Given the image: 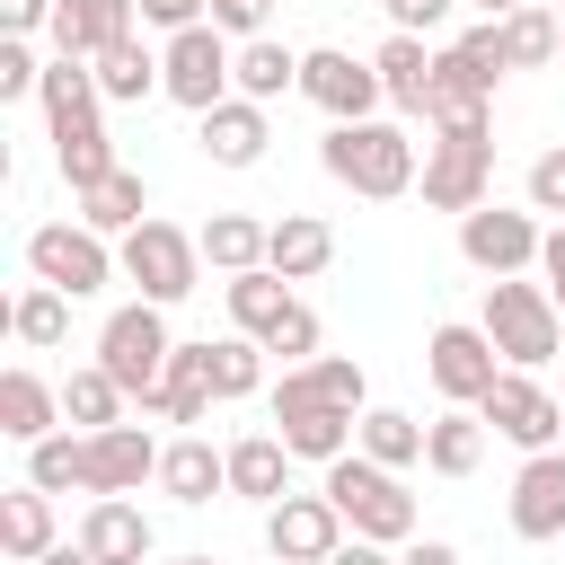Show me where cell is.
Listing matches in <instances>:
<instances>
[{"label":"cell","mask_w":565,"mask_h":565,"mask_svg":"<svg viewBox=\"0 0 565 565\" xmlns=\"http://www.w3.org/2000/svg\"><path fill=\"white\" fill-rule=\"evenodd\" d=\"M503 353V371H539V362H565V309L547 300V282H486V318H477Z\"/></svg>","instance_id":"6da1fadb"},{"label":"cell","mask_w":565,"mask_h":565,"mask_svg":"<svg viewBox=\"0 0 565 565\" xmlns=\"http://www.w3.org/2000/svg\"><path fill=\"white\" fill-rule=\"evenodd\" d=\"M318 494H327V503L344 512V530L371 539V547H406V539H415V494L397 486V468H380V459H362V450H344Z\"/></svg>","instance_id":"7a4b0ae2"},{"label":"cell","mask_w":565,"mask_h":565,"mask_svg":"<svg viewBox=\"0 0 565 565\" xmlns=\"http://www.w3.org/2000/svg\"><path fill=\"white\" fill-rule=\"evenodd\" d=\"M318 168L335 177V185H353V194H371V203H397L406 185H415V141L397 132V124H335L327 141H318Z\"/></svg>","instance_id":"3957f363"},{"label":"cell","mask_w":565,"mask_h":565,"mask_svg":"<svg viewBox=\"0 0 565 565\" xmlns=\"http://www.w3.org/2000/svg\"><path fill=\"white\" fill-rule=\"evenodd\" d=\"M168 353H177V335H168V318H159V300H124L106 327H97V371L124 388V397H159V380H168Z\"/></svg>","instance_id":"277c9868"},{"label":"cell","mask_w":565,"mask_h":565,"mask_svg":"<svg viewBox=\"0 0 565 565\" xmlns=\"http://www.w3.org/2000/svg\"><path fill=\"white\" fill-rule=\"evenodd\" d=\"M353 424H362V415H344L309 371H282V380H274V433H282V450H291V459L335 468V459L353 450Z\"/></svg>","instance_id":"5b68a950"},{"label":"cell","mask_w":565,"mask_h":565,"mask_svg":"<svg viewBox=\"0 0 565 565\" xmlns=\"http://www.w3.org/2000/svg\"><path fill=\"white\" fill-rule=\"evenodd\" d=\"M26 274L53 282V291H71V300H88V291H106L124 265H115V247H106L88 221H44V230H26Z\"/></svg>","instance_id":"8992f818"},{"label":"cell","mask_w":565,"mask_h":565,"mask_svg":"<svg viewBox=\"0 0 565 565\" xmlns=\"http://www.w3.org/2000/svg\"><path fill=\"white\" fill-rule=\"evenodd\" d=\"M115 265H124V282H141V300H185L194 282H203V238H185L177 221H141L124 247H115Z\"/></svg>","instance_id":"52a82bcc"},{"label":"cell","mask_w":565,"mask_h":565,"mask_svg":"<svg viewBox=\"0 0 565 565\" xmlns=\"http://www.w3.org/2000/svg\"><path fill=\"white\" fill-rule=\"evenodd\" d=\"M159 71H168V97H177V106H194V115H212L221 97H238V53H230V35H221L212 18H203V26H185V35H168Z\"/></svg>","instance_id":"ba28073f"},{"label":"cell","mask_w":565,"mask_h":565,"mask_svg":"<svg viewBox=\"0 0 565 565\" xmlns=\"http://www.w3.org/2000/svg\"><path fill=\"white\" fill-rule=\"evenodd\" d=\"M415 185H424L433 212H459V221H468V212L486 203V185H494V132H441V141L424 150V177H415Z\"/></svg>","instance_id":"9c48e42d"},{"label":"cell","mask_w":565,"mask_h":565,"mask_svg":"<svg viewBox=\"0 0 565 565\" xmlns=\"http://www.w3.org/2000/svg\"><path fill=\"white\" fill-rule=\"evenodd\" d=\"M424 371H433V388L450 397V406H486V388L503 380V353H494V335L486 327H433V344H424Z\"/></svg>","instance_id":"30bf717a"},{"label":"cell","mask_w":565,"mask_h":565,"mask_svg":"<svg viewBox=\"0 0 565 565\" xmlns=\"http://www.w3.org/2000/svg\"><path fill=\"white\" fill-rule=\"evenodd\" d=\"M477 415H486L512 450H530V459H539V450H556V433H565V397H556V388H539L530 371H503V380L486 388V406H477Z\"/></svg>","instance_id":"8fae6325"},{"label":"cell","mask_w":565,"mask_h":565,"mask_svg":"<svg viewBox=\"0 0 565 565\" xmlns=\"http://www.w3.org/2000/svg\"><path fill=\"white\" fill-rule=\"evenodd\" d=\"M539 247H547V230L530 221V212H503V203H477L468 221H459V256L477 265V274H521V265H539Z\"/></svg>","instance_id":"7c38bea8"},{"label":"cell","mask_w":565,"mask_h":565,"mask_svg":"<svg viewBox=\"0 0 565 565\" xmlns=\"http://www.w3.org/2000/svg\"><path fill=\"white\" fill-rule=\"evenodd\" d=\"M300 97H309V106H327L335 124H371V106H380L388 88H380V71H371V62H353V53L318 44V53H300Z\"/></svg>","instance_id":"4fadbf2b"},{"label":"cell","mask_w":565,"mask_h":565,"mask_svg":"<svg viewBox=\"0 0 565 565\" xmlns=\"http://www.w3.org/2000/svg\"><path fill=\"white\" fill-rule=\"evenodd\" d=\"M265 547H274V565H327L344 547V512L327 494H282L265 512Z\"/></svg>","instance_id":"5bb4252c"},{"label":"cell","mask_w":565,"mask_h":565,"mask_svg":"<svg viewBox=\"0 0 565 565\" xmlns=\"http://www.w3.org/2000/svg\"><path fill=\"white\" fill-rule=\"evenodd\" d=\"M486 106H494V79L450 44L441 71H433V106H424V124H433V132H486Z\"/></svg>","instance_id":"9a60e30c"},{"label":"cell","mask_w":565,"mask_h":565,"mask_svg":"<svg viewBox=\"0 0 565 565\" xmlns=\"http://www.w3.org/2000/svg\"><path fill=\"white\" fill-rule=\"evenodd\" d=\"M141 477H159V441H150L141 424L88 433V486H79V494H132Z\"/></svg>","instance_id":"2e32d148"},{"label":"cell","mask_w":565,"mask_h":565,"mask_svg":"<svg viewBox=\"0 0 565 565\" xmlns=\"http://www.w3.org/2000/svg\"><path fill=\"white\" fill-rule=\"evenodd\" d=\"M512 530L539 547V539H565V450H539L521 459L512 477Z\"/></svg>","instance_id":"e0dca14e"},{"label":"cell","mask_w":565,"mask_h":565,"mask_svg":"<svg viewBox=\"0 0 565 565\" xmlns=\"http://www.w3.org/2000/svg\"><path fill=\"white\" fill-rule=\"evenodd\" d=\"M79 547H88L97 565H141V556H150V512L124 503V494H97V503L79 512Z\"/></svg>","instance_id":"ac0fdd59"},{"label":"cell","mask_w":565,"mask_h":565,"mask_svg":"<svg viewBox=\"0 0 565 565\" xmlns=\"http://www.w3.org/2000/svg\"><path fill=\"white\" fill-rule=\"evenodd\" d=\"M124 35H132V0H62L53 9V53H71V62H97Z\"/></svg>","instance_id":"d6986e66"},{"label":"cell","mask_w":565,"mask_h":565,"mask_svg":"<svg viewBox=\"0 0 565 565\" xmlns=\"http://www.w3.org/2000/svg\"><path fill=\"white\" fill-rule=\"evenodd\" d=\"M371 71H380V88H388L397 115H424V106H433V71H441V53H424V35H397V26H388V44L371 53Z\"/></svg>","instance_id":"ffe728a7"},{"label":"cell","mask_w":565,"mask_h":565,"mask_svg":"<svg viewBox=\"0 0 565 565\" xmlns=\"http://www.w3.org/2000/svg\"><path fill=\"white\" fill-rule=\"evenodd\" d=\"M265 141H274V132H265V106H256V97H221V106L203 115V159H212V168H256Z\"/></svg>","instance_id":"44dd1931"},{"label":"cell","mask_w":565,"mask_h":565,"mask_svg":"<svg viewBox=\"0 0 565 565\" xmlns=\"http://www.w3.org/2000/svg\"><path fill=\"white\" fill-rule=\"evenodd\" d=\"M159 494H177L185 512L212 503V494H230V450H212V441H194V433L168 441V450H159Z\"/></svg>","instance_id":"7402d4cb"},{"label":"cell","mask_w":565,"mask_h":565,"mask_svg":"<svg viewBox=\"0 0 565 565\" xmlns=\"http://www.w3.org/2000/svg\"><path fill=\"white\" fill-rule=\"evenodd\" d=\"M53 168H62V185H71V194H97V185L115 177V132H106L97 115L53 124Z\"/></svg>","instance_id":"603a6c76"},{"label":"cell","mask_w":565,"mask_h":565,"mask_svg":"<svg viewBox=\"0 0 565 565\" xmlns=\"http://www.w3.org/2000/svg\"><path fill=\"white\" fill-rule=\"evenodd\" d=\"M265 265H274L282 282H309V274H327V265H335V230H327L318 212H282V221H274Z\"/></svg>","instance_id":"cb8c5ba5"},{"label":"cell","mask_w":565,"mask_h":565,"mask_svg":"<svg viewBox=\"0 0 565 565\" xmlns=\"http://www.w3.org/2000/svg\"><path fill=\"white\" fill-rule=\"evenodd\" d=\"M221 300H230V327H238V335H256V344H265V335L291 318V282H282L274 265H256V274H230V282H221Z\"/></svg>","instance_id":"d4e9b609"},{"label":"cell","mask_w":565,"mask_h":565,"mask_svg":"<svg viewBox=\"0 0 565 565\" xmlns=\"http://www.w3.org/2000/svg\"><path fill=\"white\" fill-rule=\"evenodd\" d=\"M0 433L9 441H44V433H62V388H44L35 371H0Z\"/></svg>","instance_id":"484cf974"},{"label":"cell","mask_w":565,"mask_h":565,"mask_svg":"<svg viewBox=\"0 0 565 565\" xmlns=\"http://www.w3.org/2000/svg\"><path fill=\"white\" fill-rule=\"evenodd\" d=\"M291 450H282V433H247V441H230V494H247V503H282L291 486Z\"/></svg>","instance_id":"4316f807"},{"label":"cell","mask_w":565,"mask_h":565,"mask_svg":"<svg viewBox=\"0 0 565 565\" xmlns=\"http://www.w3.org/2000/svg\"><path fill=\"white\" fill-rule=\"evenodd\" d=\"M0 547H9L18 565H35V556L62 547V539H53V494H44V486H9V494H0Z\"/></svg>","instance_id":"83f0119b"},{"label":"cell","mask_w":565,"mask_h":565,"mask_svg":"<svg viewBox=\"0 0 565 565\" xmlns=\"http://www.w3.org/2000/svg\"><path fill=\"white\" fill-rule=\"evenodd\" d=\"M79 221H88L97 238H132V230L150 221V185H141L132 168H115L97 194H79Z\"/></svg>","instance_id":"f1b7e54d"},{"label":"cell","mask_w":565,"mask_h":565,"mask_svg":"<svg viewBox=\"0 0 565 565\" xmlns=\"http://www.w3.org/2000/svg\"><path fill=\"white\" fill-rule=\"evenodd\" d=\"M265 247H274V221H247V212H212L203 221V265H221V274H256Z\"/></svg>","instance_id":"f546056e"},{"label":"cell","mask_w":565,"mask_h":565,"mask_svg":"<svg viewBox=\"0 0 565 565\" xmlns=\"http://www.w3.org/2000/svg\"><path fill=\"white\" fill-rule=\"evenodd\" d=\"M88 71H97V88H106V97H115V106H141V97H150V88H168V71H159V53H150V44H141V35H124V44H115V53H97V62H88Z\"/></svg>","instance_id":"4dcf8cb0"},{"label":"cell","mask_w":565,"mask_h":565,"mask_svg":"<svg viewBox=\"0 0 565 565\" xmlns=\"http://www.w3.org/2000/svg\"><path fill=\"white\" fill-rule=\"evenodd\" d=\"M150 415H168V424H203V415H212V380H203V344H177V353H168V380H159V397H150Z\"/></svg>","instance_id":"1f68e13d"},{"label":"cell","mask_w":565,"mask_h":565,"mask_svg":"<svg viewBox=\"0 0 565 565\" xmlns=\"http://www.w3.org/2000/svg\"><path fill=\"white\" fill-rule=\"evenodd\" d=\"M486 459V415H433L424 424V468L433 477H477Z\"/></svg>","instance_id":"d6a6232c"},{"label":"cell","mask_w":565,"mask_h":565,"mask_svg":"<svg viewBox=\"0 0 565 565\" xmlns=\"http://www.w3.org/2000/svg\"><path fill=\"white\" fill-rule=\"evenodd\" d=\"M494 26H503V62H512V71H539V62H556V53H565V18H556V9H539V0H530V9H512V18H494Z\"/></svg>","instance_id":"836d02e7"},{"label":"cell","mask_w":565,"mask_h":565,"mask_svg":"<svg viewBox=\"0 0 565 565\" xmlns=\"http://www.w3.org/2000/svg\"><path fill=\"white\" fill-rule=\"evenodd\" d=\"M353 450L380 459V468H415V459H424V424L397 415V406H371V415L353 424Z\"/></svg>","instance_id":"e575fe53"},{"label":"cell","mask_w":565,"mask_h":565,"mask_svg":"<svg viewBox=\"0 0 565 565\" xmlns=\"http://www.w3.org/2000/svg\"><path fill=\"white\" fill-rule=\"evenodd\" d=\"M282 88H300V53H291V44H274V35H256V44H238V97H256V106H274Z\"/></svg>","instance_id":"d590c367"},{"label":"cell","mask_w":565,"mask_h":565,"mask_svg":"<svg viewBox=\"0 0 565 565\" xmlns=\"http://www.w3.org/2000/svg\"><path fill=\"white\" fill-rule=\"evenodd\" d=\"M97 97H106V88H97V71H88V62H71V53H53V62H44V88H35V106H44L53 124H79V115H97Z\"/></svg>","instance_id":"8d00e7d4"},{"label":"cell","mask_w":565,"mask_h":565,"mask_svg":"<svg viewBox=\"0 0 565 565\" xmlns=\"http://www.w3.org/2000/svg\"><path fill=\"white\" fill-rule=\"evenodd\" d=\"M9 335H18V344H35V353H44V344H62V335H71V291L26 282V291L9 300Z\"/></svg>","instance_id":"74e56055"},{"label":"cell","mask_w":565,"mask_h":565,"mask_svg":"<svg viewBox=\"0 0 565 565\" xmlns=\"http://www.w3.org/2000/svg\"><path fill=\"white\" fill-rule=\"evenodd\" d=\"M62 424H79V433H106V424H124V388L88 362V371H71L62 380Z\"/></svg>","instance_id":"f35d334b"},{"label":"cell","mask_w":565,"mask_h":565,"mask_svg":"<svg viewBox=\"0 0 565 565\" xmlns=\"http://www.w3.org/2000/svg\"><path fill=\"white\" fill-rule=\"evenodd\" d=\"M26 486H44V494L88 486V433H44V441L26 450Z\"/></svg>","instance_id":"ab89813d"},{"label":"cell","mask_w":565,"mask_h":565,"mask_svg":"<svg viewBox=\"0 0 565 565\" xmlns=\"http://www.w3.org/2000/svg\"><path fill=\"white\" fill-rule=\"evenodd\" d=\"M203 380H212V397H247V388L265 380V344H256V335H221V344H203Z\"/></svg>","instance_id":"60d3db41"},{"label":"cell","mask_w":565,"mask_h":565,"mask_svg":"<svg viewBox=\"0 0 565 565\" xmlns=\"http://www.w3.org/2000/svg\"><path fill=\"white\" fill-rule=\"evenodd\" d=\"M300 371H309V380H318V388H327V397H335L344 415H371V406H362V397H371L362 362H344V353H318V362H300Z\"/></svg>","instance_id":"b9f144b4"},{"label":"cell","mask_w":565,"mask_h":565,"mask_svg":"<svg viewBox=\"0 0 565 565\" xmlns=\"http://www.w3.org/2000/svg\"><path fill=\"white\" fill-rule=\"evenodd\" d=\"M35 88H44L35 44H26V35H0V97H35Z\"/></svg>","instance_id":"7bdbcfd3"},{"label":"cell","mask_w":565,"mask_h":565,"mask_svg":"<svg viewBox=\"0 0 565 565\" xmlns=\"http://www.w3.org/2000/svg\"><path fill=\"white\" fill-rule=\"evenodd\" d=\"M265 353H282V362L300 371V362L318 353V309H309V300H291V318H282V327L265 335Z\"/></svg>","instance_id":"ee69618b"},{"label":"cell","mask_w":565,"mask_h":565,"mask_svg":"<svg viewBox=\"0 0 565 565\" xmlns=\"http://www.w3.org/2000/svg\"><path fill=\"white\" fill-rule=\"evenodd\" d=\"M530 212H556L565 221V141L530 159Z\"/></svg>","instance_id":"f6af8a7d"},{"label":"cell","mask_w":565,"mask_h":565,"mask_svg":"<svg viewBox=\"0 0 565 565\" xmlns=\"http://www.w3.org/2000/svg\"><path fill=\"white\" fill-rule=\"evenodd\" d=\"M265 9H274V0H212V26H221V35H238V44H256Z\"/></svg>","instance_id":"bcb514c9"},{"label":"cell","mask_w":565,"mask_h":565,"mask_svg":"<svg viewBox=\"0 0 565 565\" xmlns=\"http://www.w3.org/2000/svg\"><path fill=\"white\" fill-rule=\"evenodd\" d=\"M53 9L62 0H0V35H35V26H53Z\"/></svg>","instance_id":"7dc6e473"},{"label":"cell","mask_w":565,"mask_h":565,"mask_svg":"<svg viewBox=\"0 0 565 565\" xmlns=\"http://www.w3.org/2000/svg\"><path fill=\"white\" fill-rule=\"evenodd\" d=\"M380 9H388V26H397V35H424V26H441V9H450V0H380Z\"/></svg>","instance_id":"c3c4849f"},{"label":"cell","mask_w":565,"mask_h":565,"mask_svg":"<svg viewBox=\"0 0 565 565\" xmlns=\"http://www.w3.org/2000/svg\"><path fill=\"white\" fill-rule=\"evenodd\" d=\"M327 565H397V556H388V547H371V539H344Z\"/></svg>","instance_id":"681fc988"},{"label":"cell","mask_w":565,"mask_h":565,"mask_svg":"<svg viewBox=\"0 0 565 565\" xmlns=\"http://www.w3.org/2000/svg\"><path fill=\"white\" fill-rule=\"evenodd\" d=\"M397 565H459V547H450V539H415Z\"/></svg>","instance_id":"f907efd6"},{"label":"cell","mask_w":565,"mask_h":565,"mask_svg":"<svg viewBox=\"0 0 565 565\" xmlns=\"http://www.w3.org/2000/svg\"><path fill=\"white\" fill-rule=\"evenodd\" d=\"M35 565H97V556H88L79 539H62V547H53V556H35Z\"/></svg>","instance_id":"816d5d0a"},{"label":"cell","mask_w":565,"mask_h":565,"mask_svg":"<svg viewBox=\"0 0 565 565\" xmlns=\"http://www.w3.org/2000/svg\"><path fill=\"white\" fill-rule=\"evenodd\" d=\"M477 9H486V18H512V9H530V0H477Z\"/></svg>","instance_id":"f5cc1de1"},{"label":"cell","mask_w":565,"mask_h":565,"mask_svg":"<svg viewBox=\"0 0 565 565\" xmlns=\"http://www.w3.org/2000/svg\"><path fill=\"white\" fill-rule=\"evenodd\" d=\"M177 565H212V556H177Z\"/></svg>","instance_id":"db71d44e"},{"label":"cell","mask_w":565,"mask_h":565,"mask_svg":"<svg viewBox=\"0 0 565 565\" xmlns=\"http://www.w3.org/2000/svg\"><path fill=\"white\" fill-rule=\"evenodd\" d=\"M203 9H212V0H203Z\"/></svg>","instance_id":"11a10c76"},{"label":"cell","mask_w":565,"mask_h":565,"mask_svg":"<svg viewBox=\"0 0 565 565\" xmlns=\"http://www.w3.org/2000/svg\"><path fill=\"white\" fill-rule=\"evenodd\" d=\"M556 9H565V0H556Z\"/></svg>","instance_id":"9f6ffc18"},{"label":"cell","mask_w":565,"mask_h":565,"mask_svg":"<svg viewBox=\"0 0 565 565\" xmlns=\"http://www.w3.org/2000/svg\"><path fill=\"white\" fill-rule=\"evenodd\" d=\"M556 62H565V53H556Z\"/></svg>","instance_id":"6f0895ef"}]
</instances>
